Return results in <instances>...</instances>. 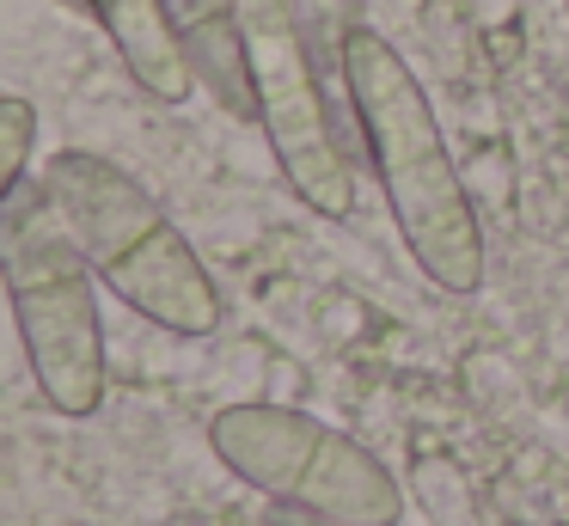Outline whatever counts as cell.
Here are the masks:
<instances>
[{"instance_id": "cell-6", "label": "cell", "mask_w": 569, "mask_h": 526, "mask_svg": "<svg viewBox=\"0 0 569 526\" xmlns=\"http://www.w3.org/2000/svg\"><path fill=\"white\" fill-rule=\"evenodd\" d=\"M172 31L184 43V61L197 86L239 122H258V92H251V49L239 0H166Z\"/></svg>"}, {"instance_id": "cell-8", "label": "cell", "mask_w": 569, "mask_h": 526, "mask_svg": "<svg viewBox=\"0 0 569 526\" xmlns=\"http://www.w3.org/2000/svg\"><path fill=\"white\" fill-rule=\"evenodd\" d=\"M31 147H38V110L31 98H0V196L31 183Z\"/></svg>"}, {"instance_id": "cell-11", "label": "cell", "mask_w": 569, "mask_h": 526, "mask_svg": "<svg viewBox=\"0 0 569 526\" xmlns=\"http://www.w3.org/2000/svg\"><path fill=\"white\" fill-rule=\"evenodd\" d=\"M563 19H569V0H563Z\"/></svg>"}, {"instance_id": "cell-7", "label": "cell", "mask_w": 569, "mask_h": 526, "mask_svg": "<svg viewBox=\"0 0 569 526\" xmlns=\"http://www.w3.org/2000/svg\"><path fill=\"white\" fill-rule=\"evenodd\" d=\"M92 24L111 37V49L123 56L129 80L153 98V105H184L197 92V73L184 61V43L172 31L166 0H92Z\"/></svg>"}, {"instance_id": "cell-9", "label": "cell", "mask_w": 569, "mask_h": 526, "mask_svg": "<svg viewBox=\"0 0 569 526\" xmlns=\"http://www.w3.org/2000/svg\"><path fill=\"white\" fill-rule=\"evenodd\" d=\"M263 526H343V520H325V514H307V508H288V502H270Z\"/></svg>"}, {"instance_id": "cell-5", "label": "cell", "mask_w": 569, "mask_h": 526, "mask_svg": "<svg viewBox=\"0 0 569 526\" xmlns=\"http://www.w3.org/2000/svg\"><path fill=\"white\" fill-rule=\"evenodd\" d=\"M239 19H246L251 49L258 129L276 153L282 183L325 220L356 215V159L343 147L331 98H325L300 0H239Z\"/></svg>"}, {"instance_id": "cell-10", "label": "cell", "mask_w": 569, "mask_h": 526, "mask_svg": "<svg viewBox=\"0 0 569 526\" xmlns=\"http://www.w3.org/2000/svg\"><path fill=\"white\" fill-rule=\"evenodd\" d=\"M62 12H80V19H92V0H56Z\"/></svg>"}, {"instance_id": "cell-3", "label": "cell", "mask_w": 569, "mask_h": 526, "mask_svg": "<svg viewBox=\"0 0 569 526\" xmlns=\"http://www.w3.org/2000/svg\"><path fill=\"white\" fill-rule=\"evenodd\" d=\"M0 276H7V306H13V325L43 404L68 423L99 416L104 386H111L99 269L68 232L43 178L0 196Z\"/></svg>"}, {"instance_id": "cell-4", "label": "cell", "mask_w": 569, "mask_h": 526, "mask_svg": "<svg viewBox=\"0 0 569 526\" xmlns=\"http://www.w3.org/2000/svg\"><path fill=\"white\" fill-rule=\"evenodd\" d=\"M209 447L246 489L343 526H398L405 489L356 435L295 404H227L209 416Z\"/></svg>"}, {"instance_id": "cell-2", "label": "cell", "mask_w": 569, "mask_h": 526, "mask_svg": "<svg viewBox=\"0 0 569 526\" xmlns=\"http://www.w3.org/2000/svg\"><path fill=\"white\" fill-rule=\"evenodd\" d=\"M38 178L50 183L56 208L80 239V251L92 257L99 281L129 312H141L172 337L221 330V288H214L209 264L136 171H123L92 147H62Z\"/></svg>"}, {"instance_id": "cell-1", "label": "cell", "mask_w": 569, "mask_h": 526, "mask_svg": "<svg viewBox=\"0 0 569 526\" xmlns=\"http://www.w3.org/2000/svg\"><path fill=\"white\" fill-rule=\"evenodd\" d=\"M337 61H343V98L361 129V153L380 178V196L392 208V227L410 264L441 294H478L490 251H483L478 208L466 196L453 153H447L441 117H435L422 80L368 24L343 31Z\"/></svg>"}]
</instances>
